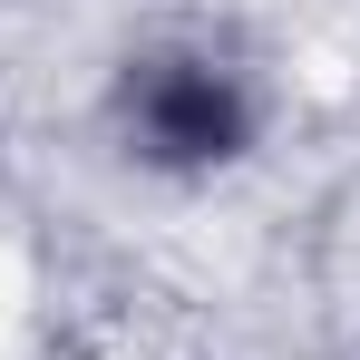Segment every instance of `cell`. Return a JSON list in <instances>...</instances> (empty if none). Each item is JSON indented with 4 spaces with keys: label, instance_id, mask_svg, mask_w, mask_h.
Wrapping results in <instances>:
<instances>
[{
    "label": "cell",
    "instance_id": "cell-1",
    "mask_svg": "<svg viewBox=\"0 0 360 360\" xmlns=\"http://www.w3.org/2000/svg\"><path fill=\"white\" fill-rule=\"evenodd\" d=\"M127 136L156 166H214L243 146V88L205 59H146L127 78Z\"/></svg>",
    "mask_w": 360,
    "mask_h": 360
}]
</instances>
